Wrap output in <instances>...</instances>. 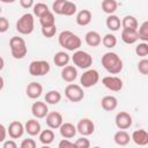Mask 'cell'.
<instances>
[{
  "label": "cell",
  "mask_w": 148,
  "mask_h": 148,
  "mask_svg": "<svg viewBox=\"0 0 148 148\" xmlns=\"http://www.w3.org/2000/svg\"><path fill=\"white\" fill-rule=\"evenodd\" d=\"M121 27L123 29H132V30H138L139 23L138 20L132 16V15H126L123 20H121Z\"/></svg>",
  "instance_id": "obj_27"
},
{
  "label": "cell",
  "mask_w": 148,
  "mask_h": 148,
  "mask_svg": "<svg viewBox=\"0 0 148 148\" xmlns=\"http://www.w3.org/2000/svg\"><path fill=\"white\" fill-rule=\"evenodd\" d=\"M39 23L42 27H47V25H53L56 24V18H54V13H52L51 10L47 12L46 14H44L43 16L39 17Z\"/></svg>",
  "instance_id": "obj_31"
},
{
  "label": "cell",
  "mask_w": 148,
  "mask_h": 148,
  "mask_svg": "<svg viewBox=\"0 0 148 148\" xmlns=\"http://www.w3.org/2000/svg\"><path fill=\"white\" fill-rule=\"evenodd\" d=\"M74 145H75V147H79V148H89L90 147V141L82 135V138H79L74 142Z\"/></svg>",
  "instance_id": "obj_39"
},
{
  "label": "cell",
  "mask_w": 148,
  "mask_h": 148,
  "mask_svg": "<svg viewBox=\"0 0 148 148\" xmlns=\"http://www.w3.org/2000/svg\"><path fill=\"white\" fill-rule=\"evenodd\" d=\"M116 126L119 130H127L132 126V117L128 112L125 111H120L116 114Z\"/></svg>",
  "instance_id": "obj_11"
},
{
  "label": "cell",
  "mask_w": 148,
  "mask_h": 148,
  "mask_svg": "<svg viewBox=\"0 0 148 148\" xmlns=\"http://www.w3.org/2000/svg\"><path fill=\"white\" fill-rule=\"evenodd\" d=\"M65 96H66V98L68 101H71L73 103H77V102L83 99L84 92H83V89L81 88V86L74 84V83H69L65 88Z\"/></svg>",
  "instance_id": "obj_6"
},
{
  "label": "cell",
  "mask_w": 148,
  "mask_h": 148,
  "mask_svg": "<svg viewBox=\"0 0 148 148\" xmlns=\"http://www.w3.org/2000/svg\"><path fill=\"white\" fill-rule=\"evenodd\" d=\"M34 15H36L37 17L43 16L44 14H46L47 12H50L47 5H45L44 2H37L36 5H34Z\"/></svg>",
  "instance_id": "obj_32"
},
{
  "label": "cell",
  "mask_w": 148,
  "mask_h": 148,
  "mask_svg": "<svg viewBox=\"0 0 148 148\" xmlns=\"http://www.w3.org/2000/svg\"><path fill=\"white\" fill-rule=\"evenodd\" d=\"M46 118V125L52 128V130H56V128H59L60 125L64 123V119H62V116L61 113L57 112V111H52V112H47V114L45 116Z\"/></svg>",
  "instance_id": "obj_12"
},
{
  "label": "cell",
  "mask_w": 148,
  "mask_h": 148,
  "mask_svg": "<svg viewBox=\"0 0 148 148\" xmlns=\"http://www.w3.org/2000/svg\"><path fill=\"white\" fill-rule=\"evenodd\" d=\"M43 92V87L40 83L38 82H30L28 86H27V89H25V94L29 98L31 99H36L38 98Z\"/></svg>",
  "instance_id": "obj_15"
},
{
  "label": "cell",
  "mask_w": 148,
  "mask_h": 148,
  "mask_svg": "<svg viewBox=\"0 0 148 148\" xmlns=\"http://www.w3.org/2000/svg\"><path fill=\"white\" fill-rule=\"evenodd\" d=\"M3 66H5V60L2 57H0V71L3 68Z\"/></svg>",
  "instance_id": "obj_48"
},
{
  "label": "cell",
  "mask_w": 148,
  "mask_h": 148,
  "mask_svg": "<svg viewBox=\"0 0 148 148\" xmlns=\"http://www.w3.org/2000/svg\"><path fill=\"white\" fill-rule=\"evenodd\" d=\"M66 0H56L52 5V10L53 13L58 14V15H61L62 14V8H64V5H65Z\"/></svg>",
  "instance_id": "obj_38"
},
{
  "label": "cell",
  "mask_w": 148,
  "mask_h": 148,
  "mask_svg": "<svg viewBox=\"0 0 148 148\" xmlns=\"http://www.w3.org/2000/svg\"><path fill=\"white\" fill-rule=\"evenodd\" d=\"M131 139L138 146H146L148 143V132L146 130H136L132 133Z\"/></svg>",
  "instance_id": "obj_17"
},
{
  "label": "cell",
  "mask_w": 148,
  "mask_h": 148,
  "mask_svg": "<svg viewBox=\"0 0 148 148\" xmlns=\"http://www.w3.org/2000/svg\"><path fill=\"white\" fill-rule=\"evenodd\" d=\"M71 58H69V54L66 53L65 51H59L54 54V58H53V61L54 64L58 66V67H64L66 65H68Z\"/></svg>",
  "instance_id": "obj_25"
},
{
  "label": "cell",
  "mask_w": 148,
  "mask_h": 148,
  "mask_svg": "<svg viewBox=\"0 0 148 148\" xmlns=\"http://www.w3.org/2000/svg\"><path fill=\"white\" fill-rule=\"evenodd\" d=\"M54 140V133L52 130H44L39 132V141L43 145H51Z\"/></svg>",
  "instance_id": "obj_28"
},
{
  "label": "cell",
  "mask_w": 148,
  "mask_h": 148,
  "mask_svg": "<svg viewBox=\"0 0 148 148\" xmlns=\"http://www.w3.org/2000/svg\"><path fill=\"white\" fill-rule=\"evenodd\" d=\"M113 140L118 146H126V145L130 143L131 136L125 130H119L118 132H116V134L113 136Z\"/></svg>",
  "instance_id": "obj_24"
},
{
  "label": "cell",
  "mask_w": 148,
  "mask_h": 148,
  "mask_svg": "<svg viewBox=\"0 0 148 148\" xmlns=\"http://www.w3.org/2000/svg\"><path fill=\"white\" fill-rule=\"evenodd\" d=\"M35 20L34 15L30 13L23 14L16 22V30L22 35H30L34 31Z\"/></svg>",
  "instance_id": "obj_4"
},
{
  "label": "cell",
  "mask_w": 148,
  "mask_h": 148,
  "mask_svg": "<svg viewBox=\"0 0 148 148\" xmlns=\"http://www.w3.org/2000/svg\"><path fill=\"white\" fill-rule=\"evenodd\" d=\"M3 86H5V81H3V77L0 75V91L3 89Z\"/></svg>",
  "instance_id": "obj_47"
},
{
  "label": "cell",
  "mask_w": 148,
  "mask_h": 148,
  "mask_svg": "<svg viewBox=\"0 0 148 148\" xmlns=\"http://www.w3.org/2000/svg\"><path fill=\"white\" fill-rule=\"evenodd\" d=\"M138 36H139V39H141L142 42H148V21H145L139 27Z\"/></svg>",
  "instance_id": "obj_35"
},
{
  "label": "cell",
  "mask_w": 148,
  "mask_h": 148,
  "mask_svg": "<svg viewBox=\"0 0 148 148\" xmlns=\"http://www.w3.org/2000/svg\"><path fill=\"white\" fill-rule=\"evenodd\" d=\"M106 27L108 29H110L111 31H118L119 28L121 27V21L120 18L117 16V15H113V14H110L108 17H106Z\"/></svg>",
  "instance_id": "obj_26"
},
{
  "label": "cell",
  "mask_w": 148,
  "mask_h": 148,
  "mask_svg": "<svg viewBox=\"0 0 148 148\" xmlns=\"http://www.w3.org/2000/svg\"><path fill=\"white\" fill-rule=\"evenodd\" d=\"M121 39L126 44H134L136 40H139L138 30L132 29H123L121 30Z\"/></svg>",
  "instance_id": "obj_19"
},
{
  "label": "cell",
  "mask_w": 148,
  "mask_h": 148,
  "mask_svg": "<svg viewBox=\"0 0 148 148\" xmlns=\"http://www.w3.org/2000/svg\"><path fill=\"white\" fill-rule=\"evenodd\" d=\"M76 13V5L72 1H68L66 0L65 5H64V8H62V14L61 15H65V16H72Z\"/></svg>",
  "instance_id": "obj_33"
},
{
  "label": "cell",
  "mask_w": 148,
  "mask_h": 148,
  "mask_svg": "<svg viewBox=\"0 0 148 148\" xmlns=\"http://www.w3.org/2000/svg\"><path fill=\"white\" fill-rule=\"evenodd\" d=\"M99 80V74L96 69H87L80 77V83L82 87L84 88H90L92 86H95Z\"/></svg>",
  "instance_id": "obj_8"
},
{
  "label": "cell",
  "mask_w": 148,
  "mask_h": 148,
  "mask_svg": "<svg viewBox=\"0 0 148 148\" xmlns=\"http://www.w3.org/2000/svg\"><path fill=\"white\" fill-rule=\"evenodd\" d=\"M36 146H37V143L34 139H23L20 145L21 148H35Z\"/></svg>",
  "instance_id": "obj_41"
},
{
  "label": "cell",
  "mask_w": 148,
  "mask_h": 148,
  "mask_svg": "<svg viewBox=\"0 0 148 148\" xmlns=\"http://www.w3.org/2000/svg\"><path fill=\"white\" fill-rule=\"evenodd\" d=\"M101 105L102 108L105 110V111H113L117 105H118V99L114 97V96H111V95H108V96H104L101 101Z\"/></svg>",
  "instance_id": "obj_23"
},
{
  "label": "cell",
  "mask_w": 148,
  "mask_h": 148,
  "mask_svg": "<svg viewBox=\"0 0 148 148\" xmlns=\"http://www.w3.org/2000/svg\"><path fill=\"white\" fill-rule=\"evenodd\" d=\"M1 10H2V9H1V7H0V13H1Z\"/></svg>",
  "instance_id": "obj_50"
},
{
  "label": "cell",
  "mask_w": 148,
  "mask_h": 148,
  "mask_svg": "<svg viewBox=\"0 0 148 148\" xmlns=\"http://www.w3.org/2000/svg\"><path fill=\"white\" fill-rule=\"evenodd\" d=\"M20 3L23 8L25 9H29L30 7L34 6V0H20Z\"/></svg>",
  "instance_id": "obj_45"
},
{
  "label": "cell",
  "mask_w": 148,
  "mask_h": 148,
  "mask_svg": "<svg viewBox=\"0 0 148 148\" xmlns=\"http://www.w3.org/2000/svg\"><path fill=\"white\" fill-rule=\"evenodd\" d=\"M8 28H9L8 20L6 17H3V16H0V34L6 32L8 30Z\"/></svg>",
  "instance_id": "obj_42"
},
{
  "label": "cell",
  "mask_w": 148,
  "mask_h": 148,
  "mask_svg": "<svg viewBox=\"0 0 148 148\" xmlns=\"http://www.w3.org/2000/svg\"><path fill=\"white\" fill-rule=\"evenodd\" d=\"M7 133L9 134V136L12 139H18L24 133V125L18 120H14L9 124V126L7 128Z\"/></svg>",
  "instance_id": "obj_13"
},
{
  "label": "cell",
  "mask_w": 148,
  "mask_h": 148,
  "mask_svg": "<svg viewBox=\"0 0 148 148\" xmlns=\"http://www.w3.org/2000/svg\"><path fill=\"white\" fill-rule=\"evenodd\" d=\"M135 53H136L139 57L145 58V57L148 54V44H147V42L139 43V44L135 46Z\"/></svg>",
  "instance_id": "obj_36"
},
{
  "label": "cell",
  "mask_w": 148,
  "mask_h": 148,
  "mask_svg": "<svg viewBox=\"0 0 148 148\" xmlns=\"http://www.w3.org/2000/svg\"><path fill=\"white\" fill-rule=\"evenodd\" d=\"M76 131L81 135L88 136V135H90V134L94 133V131H95V124L89 118H82V119L79 120V123L76 125Z\"/></svg>",
  "instance_id": "obj_10"
},
{
  "label": "cell",
  "mask_w": 148,
  "mask_h": 148,
  "mask_svg": "<svg viewBox=\"0 0 148 148\" xmlns=\"http://www.w3.org/2000/svg\"><path fill=\"white\" fill-rule=\"evenodd\" d=\"M61 101V94L58 90H50L45 95V102L47 104H58Z\"/></svg>",
  "instance_id": "obj_30"
},
{
  "label": "cell",
  "mask_w": 148,
  "mask_h": 148,
  "mask_svg": "<svg viewBox=\"0 0 148 148\" xmlns=\"http://www.w3.org/2000/svg\"><path fill=\"white\" fill-rule=\"evenodd\" d=\"M72 60L75 66L82 69H88L92 65V57L88 52L81 50L74 51V54L72 56Z\"/></svg>",
  "instance_id": "obj_5"
},
{
  "label": "cell",
  "mask_w": 148,
  "mask_h": 148,
  "mask_svg": "<svg viewBox=\"0 0 148 148\" xmlns=\"http://www.w3.org/2000/svg\"><path fill=\"white\" fill-rule=\"evenodd\" d=\"M138 69H139V72L141 74L147 75L148 74V60L145 59V58L142 60H140L139 64H138Z\"/></svg>",
  "instance_id": "obj_40"
},
{
  "label": "cell",
  "mask_w": 148,
  "mask_h": 148,
  "mask_svg": "<svg viewBox=\"0 0 148 148\" xmlns=\"http://www.w3.org/2000/svg\"><path fill=\"white\" fill-rule=\"evenodd\" d=\"M118 8V2L116 0H103L102 1V9L106 14H113Z\"/></svg>",
  "instance_id": "obj_29"
},
{
  "label": "cell",
  "mask_w": 148,
  "mask_h": 148,
  "mask_svg": "<svg viewBox=\"0 0 148 148\" xmlns=\"http://www.w3.org/2000/svg\"><path fill=\"white\" fill-rule=\"evenodd\" d=\"M84 40H86V43H87L89 46L95 47V46H98V45L102 43V37H101V35H99L97 31L91 30V31H88V32L86 34Z\"/></svg>",
  "instance_id": "obj_21"
},
{
  "label": "cell",
  "mask_w": 148,
  "mask_h": 148,
  "mask_svg": "<svg viewBox=\"0 0 148 148\" xmlns=\"http://www.w3.org/2000/svg\"><path fill=\"white\" fill-rule=\"evenodd\" d=\"M24 131L31 136H35V135L39 134V132H40L39 121L36 120V119H29L24 125Z\"/></svg>",
  "instance_id": "obj_20"
},
{
  "label": "cell",
  "mask_w": 148,
  "mask_h": 148,
  "mask_svg": "<svg viewBox=\"0 0 148 148\" xmlns=\"http://www.w3.org/2000/svg\"><path fill=\"white\" fill-rule=\"evenodd\" d=\"M58 42H59L60 46H62L64 49H66L68 51H76L80 49V46L82 44L81 38L69 30L61 31L58 37Z\"/></svg>",
  "instance_id": "obj_2"
},
{
  "label": "cell",
  "mask_w": 148,
  "mask_h": 148,
  "mask_svg": "<svg viewBox=\"0 0 148 148\" xmlns=\"http://www.w3.org/2000/svg\"><path fill=\"white\" fill-rule=\"evenodd\" d=\"M47 112H49V108H47V104L44 102H35L31 105V113L37 119L45 118Z\"/></svg>",
  "instance_id": "obj_14"
},
{
  "label": "cell",
  "mask_w": 148,
  "mask_h": 148,
  "mask_svg": "<svg viewBox=\"0 0 148 148\" xmlns=\"http://www.w3.org/2000/svg\"><path fill=\"white\" fill-rule=\"evenodd\" d=\"M1 2H5V3H12V2H14L15 0H0Z\"/></svg>",
  "instance_id": "obj_49"
},
{
  "label": "cell",
  "mask_w": 148,
  "mask_h": 148,
  "mask_svg": "<svg viewBox=\"0 0 148 148\" xmlns=\"http://www.w3.org/2000/svg\"><path fill=\"white\" fill-rule=\"evenodd\" d=\"M102 66L110 74H118L123 71V60L114 52H106L102 56Z\"/></svg>",
  "instance_id": "obj_1"
},
{
  "label": "cell",
  "mask_w": 148,
  "mask_h": 148,
  "mask_svg": "<svg viewBox=\"0 0 148 148\" xmlns=\"http://www.w3.org/2000/svg\"><path fill=\"white\" fill-rule=\"evenodd\" d=\"M77 76V71L74 66L72 65H66L62 67L61 71V77L66 82H73Z\"/></svg>",
  "instance_id": "obj_18"
},
{
  "label": "cell",
  "mask_w": 148,
  "mask_h": 148,
  "mask_svg": "<svg viewBox=\"0 0 148 148\" xmlns=\"http://www.w3.org/2000/svg\"><path fill=\"white\" fill-rule=\"evenodd\" d=\"M50 64L45 60H34L29 65V73L32 76H43L50 72Z\"/></svg>",
  "instance_id": "obj_7"
},
{
  "label": "cell",
  "mask_w": 148,
  "mask_h": 148,
  "mask_svg": "<svg viewBox=\"0 0 148 148\" xmlns=\"http://www.w3.org/2000/svg\"><path fill=\"white\" fill-rule=\"evenodd\" d=\"M56 32H57V27H56V24H53V25H47V27H42V34H43V36L46 37V38L53 37V36L56 35Z\"/></svg>",
  "instance_id": "obj_37"
},
{
  "label": "cell",
  "mask_w": 148,
  "mask_h": 148,
  "mask_svg": "<svg viewBox=\"0 0 148 148\" xmlns=\"http://www.w3.org/2000/svg\"><path fill=\"white\" fill-rule=\"evenodd\" d=\"M17 145L15 141L13 140H7V141H3V148H16Z\"/></svg>",
  "instance_id": "obj_46"
},
{
  "label": "cell",
  "mask_w": 148,
  "mask_h": 148,
  "mask_svg": "<svg viewBox=\"0 0 148 148\" xmlns=\"http://www.w3.org/2000/svg\"><path fill=\"white\" fill-rule=\"evenodd\" d=\"M91 18H92L91 12L88 10V9H82L76 15V23L81 27H84V25H88L91 22Z\"/></svg>",
  "instance_id": "obj_22"
},
{
  "label": "cell",
  "mask_w": 148,
  "mask_h": 148,
  "mask_svg": "<svg viewBox=\"0 0 148 148\" xmlns=\"http://www.w3.org/2000/svg\"><path fill=\"white\" fill-rule=\"evenodd\" d=\"M6 135H7V128L0 124V142H3L6 140Z\"/></svg>",
  "instance_id": "obj_44"
},
{
  "label": "cell",
  "mask_w": 148,
  "mask_h": 148,
  "mask_svg": "<svg viewBox=\"0 0 148 148\" xmlns=\"http://www.w3.org/2000/svg\"><path fill=\"white\" fill-rule=\"evenodd\" d=\"M102 83L104 84L105 88L112 91H120L123 89V81L120 77L114 76V75H108L102 79Z\"/></svg>",
  "instance_id": "obj_9"
},
{
  "label": "cell",
  "mask_w": 148,
  "mask_h": 148,
  "mask_svg": "<svg viewBox=\"0 0 148 148\" xmlns=\"http://www.w3.org/2000/svg\"><path fill=\"white\" fill-rule=\"evenodd\" d=\"M9 47H10L12 56L15 59H23L25 57L27 52H28L25 40L22 37H18V36H14V37L10 38Z\"/></svg>",
  "instance_id": "obj_3"
},
{
  "label": "cell",
  "mask_w": 148,
  "mask_h": 148,
  "mask_svg": "<svg viewBox=\"0 0 148 148\" xmlns=\"http://www.w3.org/2000/svg\"><path fill=\"white\" fill-rule=\"evenodd\" d=\"M102 43L105 47L108 49H112L117 45V37L112 34H106L103 38H102Z\"/></svg>",
  "instance_id": "obj_34"
},
{
  "label": "cell",
  "mask_w": 148,
  "mask_h": 148,
  "mask_svg": "<svg viewBox=\"0 0 148 148\" xmlns=\"http://www.w3.org/2000/svg\"><path fill=\"white\" fill-rule=\"evenodd\" d=\"M59 132H60V135L65 139H72L77 133L76 126H74L72 123H62L59 127Z\"/></svg>",
  "instance_id": "obj_16"
},
{
  "label": "cell",
  "mask_w": 148,
  "mask_h": 148,
  "mask_svg": "<svg viewBox=\"0 0 148 148\" xmlns=\"http://www.w3.org/2000/svg\"><path fill=\"white\" fill-rule=\"evenodd\" d=\"M58 147H59V148H72V147H75V145H74V142H72V141H69L68 139H65V138H64V139L59 142Z\"/></svg>",
  "instance_id": "obj_43"
}]
</instances>
